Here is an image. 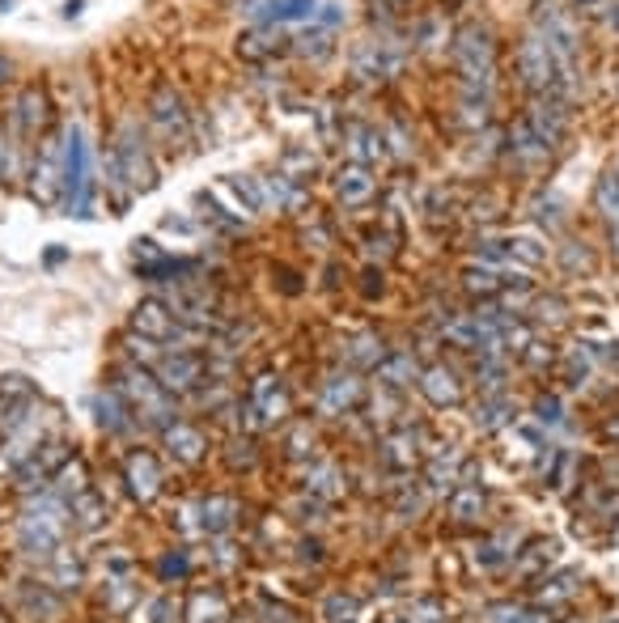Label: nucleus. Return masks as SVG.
Masks as SVG:
<instances>
[{
  "mask_svg": "<svg viewBox=\"0 0 619 623\" xmlns=\"http://www.w3.org/2000/svg\"><path fill=\"white\" fill-rule=\"evenodd\" d=\"M64 191H68V213L89 217V158H85V140L77 128L64 132Z\"/></svg>",
  "mask_w": 619,
  "mask_h": 623,
  "instance_id": "f257e3e1",
  "label": "nucleus"
},
{
  "mask_svg": "<svg viewBox=\"0 0 619 623\" xmlns=\"http://www.w3.org/2000/svg\"><path fill=\"white\" fill-rule=\"evenodd\" d=\"M115 170H119L132 187H153V183H158V170H153V162H149L145 136L136 132L132 123L119 132V144H115Z\"/></svg>",
  "mask_w": 619,
  "mask_h": 623,
  "instance_id": "f03ea898",
  "label": "nucleus"
},
{
  "mask_svg": "<svg viewBox=\"0 0 619 623\" xmlns=\"http://www.w3.org/2000/svg\"><path fill=\"white\" fill-rule=\"evenodd\" d=\"M9 119H13V128L22 136L47 132V123H52V98H47V89H43V85H26V89L18 94Z\"/></svg>",
  "mask_w": 619,
  "mask_h": 623,
  "instance_id": "7ed1b4c3",
  "label": "nucleus"
},
{
  "mask_svg": "<svg viewBox=\"0 0 619 623\" xmlns=\"http://www.w3.org/2000/svg\"><path fill=\"white\" fill-rule=\"evenodd\" d=\"M153 119H158V123H162L170 136H174V132H179V136L188 132V110H183L179 94H174L170 85H162V89L153 94Z\"/></svg>",
  "mask_w": 619,
  "mask_h": 623,
  "instance_id": "20e7f679",
  "label": "nucleus"
},
{
  "mask_svg": "<svg viewBox=\"0 0 619 623\" xmlns=\"http://www.w3.org/2000/svg\"><path fill=\"white\" fill-rule=\"evenodd\" d=\"M522 73H526V82L531 85L552 82V43L531 39V43L522 47Z\"/></svg>",
  "mask_w": 619,
  "mask_h": 623,
  "instance_id": "39448f33",
  "label": "nucleus"
},
{
  "mask_svg": "<svg viewBox=\"0 0 619 623\" xmlns=\"http://www.w3.org/2000/svg\"><path fill=\"white\" fill-rule=\"evenodd\" d=\"M136 326L149 331V335H170V331H174V319L166 314L158 301H145V305L136 310Z\"/></svg>",
  "mask_w": 619,
  "mask_h": 623,
  "instance_id": "423d86ee",
  "label": "nucleus"
},
{
  "mask_svg": "<svg viewBox=\"0 0 619 623\" xmlns=\"http://www.w3.org/2000/svg\"><path fill=\"white\" fill-rule=\"evenodd\" d=\"M370 191H374V183H370V174H365L361 165H352V170H344V174H340V195H344L349 204L365 200Z\"/></svg>",
  "mask_w": 619,
  "mask_h": 623,
  "instance_id": "0eeeda50",
  "label": "nucleus"
},
{
  "mask_svg": "<svg viewBox=\"0 0 619 623\" xmlns=\"http://www.w3.org/2000/svg\"><path fill=\"white\" fill-rule=\"evenodd\" d=\"M132 488L140 492V496H153L158 492V466H153V459L149 454H140V459H132Z\"/></svg>",
  "mask_w": 619,
  "mask_h": 623,
  "instance_id": "6e6552de",
  "label": "nucleus"
},
{
  "mask_svg": "<svg viewBox=\"0 0 619 623\" xmlns=\"http://www.w3.org/2000/svg\"><path fill=\"white\" fill-rule=\"evenodd\" d=\"M170 445H174L183 459H195V454H200V437L191 433V429H174V433H170Z\"/></svg>",
  "mask_w": 619,
  "mask_h": 623,
  "instance_id": "1a4fd4ad",
  "label": "nucleus"
},
{
  "mask_svg": "<svg viewBox=\"0 0 619 623\" xmlns=\"http://www.w3.org/2000/svg\"><path fill=\"white\" fill-rule=\"evenodd\" d=\"M13 174V149H9V136L0 128V179H9Z\"/></svg>",
  "mask_w": 619,
  "mask_h": 623,
  "instance_id": "9d476101",
  "label": "nucleus"
},
{
  "mask_svg": "<svg viewBox=\"0 0 619 623\" xmlns=\"http://www.w3.org/2000/svg\"><path fill=\"white\" fill-rule=\"evenodd\" d=\"M9 82H13V60L0 52V89H4Z\"/></svg>",
  "mask_w": 619,
  "mask_h": 623,
  "instance_id": "9b49d317",
  "label": "nucleus"
}]
</instances>
